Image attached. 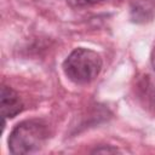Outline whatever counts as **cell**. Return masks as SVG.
Instances as JSON below:
<instances>
[{"label":"cell","instance_id":"6da1fadb","mask_svg":"<svg viewBox=\"0 0 155 155\" xmlns=\"http://www.w3.org/2000/svg\"><path fill=\"white\" fill-rule=\"evenodd\" d=\"M50 137L48 125L39 119L24 120L15 126L8 137L12 154H31L40 150Z\"/></svg>","mask_w":155,"mask_h":155},{"label":"cell","instance_id":"7a4b0ae2","mask_svg":"<svg viewBox=\"0 0 155 155\" xmlns=\"http://www.w3.org/2000/svg\"><path fill=\"white\" fill-rule=\"evenodd\" d=\"M103 62L101 56L90 48H75L63 62L65 76L78 85H85L93 81L101 73Z\"/></svg>","mask_w":155,"mask_h":155},{"label":"cell","instance_id":"3957f363","mask_svg":"<svg viewBox=\"0 0 155 155\" xmlns=\"http://www.w3.org/2000/svg\"><path fill=\"white\" fill-rule=\"evenodd\" d=\"M0 109L4 120L6 117H15L23 110V103L19 94L8 86L2 85L0 91Z\"/></svg>","mask_w":155,"mask_h":155},{"label":"cell","instance_id":"277c9868","mask_svg":"<svg viewBox=\"0 0 155 155\" xmlns=\"http://www.w3.org/2000/svg\"><path fill=\"white\" fill-rule=\"evenodd\" d=\"M104 0H67L68 5L71 7H86L94 4H99Z\"/></svg>","mask_w":155,"mask_h":155},{"label":"cell","instance_id":"5b68a950","mask_svg":"<svg viewBox=\"0 0 155 155\" xmlns=\"http://www.w3.org/2000/svg\"><path fill=\"white\" fill-rule=\"evenodd\" d=\"M102 151H107V153H119V150L116 149V148H107V149H102V148H99V149H96L94 150V153H102Z\"/></svg>","mask_w":155,"mask_h":155},{"label":"cell","instance_id":"8992f818","mask_svg":"<svg viewBox=\"0 0 155 155\" xmlns=\"http://www.w3.org/2000/svg\"><path fill=\"white\" fill-rule=\"evenodd\" d=\"M151 64H153V68L155 70V46H154V48L151 51Z\"/></svg>","mask_w":155,"mask_h":155}]
</instances>
